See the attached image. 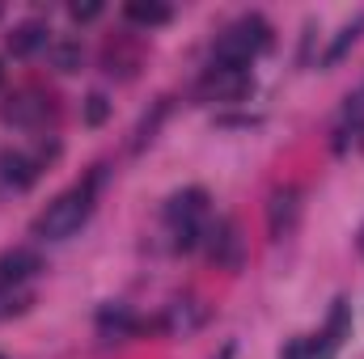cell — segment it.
Here are the masks:
<instances>
[{
    "label": "cell",
    "instance_id": "1",
    "mask_svg": "<svg viewBox=\"0 0 364 359\" xmlns=\"http://www.w3.org/2000/svg\"><path fill=\"white\" fill-rule=\"evenodd\" d=\"M90 211H93V182H85V186L64 190L55 203H47V211L34 216L30 233L38 241H68L73 233H81V224L90 220Z\"/></svg>",
    "mask_w": 364,
    "mask_h": 359
},
{
    "label": "cell",
    "instance_id": "2",
    "mask_svg": "<svg viewBox=\"0 0 364 359\" xmlns=\"http://www.w3.org/2000/svg\"><path fill=\"white\" fill-rule=\"evenodd\" d=\"M267 47H272V26L259 13H250V17L233 21L216 38V60L212 64H220V68H250V60L263 55Z\"/></svg>",
    "mask_w": 364,
    "mask_h": 359
},
{
    "label": "cell",
    "instance_id": "3",
    "mask_svg": "<svg viewBox=\"0 0 364 359\" xmlns=\"http://www.w3.org/2000/svg\"><path fill=\"white\" fill-rule=\"evenodd\" d=\"M203 254L216 263V267L237 270L242 267V237H237V224L233 220H216V224H203V237H199Z\"/></svg>",
    "mask_w": 364,
    "mask_h": 359
},
{
    "label": "cell",
    "instance_id": "4",
    "mask_svg": "<svg viewBox=\"0 0 364 359\" xmlns=\"http://www.w3.org/2000/svg\"><path fill=\"white\" fill-rule=\"evenodd\" d=\"M296 224H301V190L284 186V190H275L272 203H267V228H272L275 241H284V237L296 233Z\"/></svg>",
    "mask_w": 364,
    "mask_h": 359
},
{
    "label": "cell",
    "instance_id": "5",
    "mask_svg": "<svg viewBox=\"0 0 364 359\" xmlns=\"http://www.w3.org/2000/svg\"><path fill=\"white\" fill-rule=\"evenodd\" d=\"M208 93L220 97V101L246 97V93H250V68H220V64H212V72H208Z\"/></svg>",
    "mask_w": 364,
    "mask_h": 359
},
{
    "label": "cell",
    "instance_id": "6",
    "mask_svg": "<svg viewBox=\"0 0 364 359\" xmlns=\"http://www.w3.org/2000/svg\"><path fill=\"white\" fill-rule=\"evenodd\" d=\"M203 321H208V304H199V300H174V304H166V317H161V326L170 334H195Z\"/></svg>",
    "mask_w": 364,
    "mask_h": 359
},
{
    "label": "cell",
    "instance_id": "7",
    "mask_svg": "<svg viewBox=\"0 0 364 359\" xmlns=\"http://www.w3.org/2000/svg\"><path fill=\"white\" fill-rule=\"evenodd\" d=\"M38 178V161L26 153H0V186L9 190H30Z\"/></svg>",
    "mask_w": 364,
    "mask_h": 359
},
{
    "label": "cell",
    "instance_id": "8",
    "mask_svg": "<svg viewBox=\"0 0 364 359\" xmlns=\"http://www.w3.org/2000/svg\"><path fill=\"white\" fill-rule=\"evenodd\" d=\"M38 270V258L30 250H4L0 254V292H17Z\"/></svg>",
    "mask_w": 364,
    "mask_h": 359
},
{
    "label": "cell",
    "instance_id": "9",
    "mask_svg": "<svg viewBox=\"0 0 364 359\" xmlns=\"http://www.w3.org/2000/svg\"><path fill=\"white\" fill-rule=\"evenodd\" d=\"M136 326H140L136 313H132L127 304H119V300L97 309V334H102V338H127V334H136Z\"/></svg>",
    "mask_w": 364,
    "mask_h": 359
},
{
    "label": "cell",
    "instance_id": "10",
    "mask_svg": "<svg viewBox=\"0 0 364 359\" xmlns=\"http://www.w3.org/2000/svg\"><path fill=\"white\" fill-rule=\"evenodd\" d=\"M4 47H9L13 55H34L38 47H51V43H47V26H43V21H21V26H13V30L4 34Z\"/></svg>",
    "mask_w": 364,
    "mask_h": 359
},
{
    "label": "cell",
    "instance_id": "11",
    "mask_svg": "<svg viewBox=\"0 0 364 359\" xmlns=\"http://www.w3.org/2000/svg\"><path fill=\"white\" fill-rule=\"evenodd\" d=\"M343 334H348V300H335L331 321H326V330H322V343H314V359H331L339 351Z\"/></svg>",
    "mask_w": 364,
    "mask_h": 359
},
{
    "label": "cell",
    "instance_id": "12",
    "mask_svg": "<svg viewBox=\"0 0 364 359\" xmlns=\"http://www.w3.org/2000/svg\"><path fill=\"white\" fill-rule=\"evenodd\" d=\"M123 17L136 21V26H144V30H157V26H166L174 17V9L161 4V0H127L123 4Z\"/></svg>",
    "mask_w": 364,
    "mask_h": 359
},
{
    "label": "cell",
    "instance_id": "13",
    "mask_svg": "<svg viewBox=\"0 0 364 359\" xmlns=\"http://www.w3.org/2000/svg\"><path fill=\"white\" fill-rule=\"evenodd\" d=\"M47 55H51V68H55V72H64V77H68V72H77V68L85 64V47H81L77 38H55V43L47 47Z\"/></svg>",
    "mask_w": 364,
    "mask_h": 359
},
{
    "label": "cell",
    "instance_id": "14",
    "mask_svg": "<svg viewBox=\"0 0 364 359\" xmlns=\"http://www.w3.org/2000/svg\"><path fill=\"white\" fill-rule=\"evenodd\" d=\"M360 30H364V17H356V21H348L343 30H339V38L331 43V51H326V60L322 64H339L352 47H356V38H360Z\"/></svg>",
    "mask_w": 364,
    "mask_h": 359
},
{
    "label": "cell",
    "instance_id": "15",
    "mask_svg": "<svg viewBox=\"0 0 364 359\" xmlns=\"http://www.w3.org/2000/svg\"><path fill=\"white\" fill-rule=\"evenodd\" d=\"M166 110H170V106H166V101H157V110H153V118H149V114L140 118V127H136V140H132V148H136V153H140V148H144V144L153 140V131L161 127V118H166Z\"/></svg>",
    "mask_w": 364,
    "mask_h": 359
},
{
    "label": "cell",
    "instance_id": "16",
    "mask_svg": "<svg viewBox=\"0 0 364 359\" xmlns=\"http://www.w3.org/2000/svg\"><path fill=\"white\" fill-rule=\"evenodd\" d=\"M106 114H110L106 93H90V97H85V106H81V118H85L90 127H102V123H106Z\"/></svg>",
    "mask_w": 364,
    "mask_h": 359
},
{
    "label": "cell",
    "instance_id": "17",
    "mask_svg": "<svg viewBox=\"0 0 364 359\" xmlns=\"http://www.w3.org/2000/svg\"><path fill=\"white\" fill-rule=\"evenodd\" d=\"M30 304V296H17V292H0V317H13Z\"/></svg>",
    "mask_w": 364,
    "mask_h": 359
},
{
    "label": "cell",
    "instance_id": "18",
    "mask_svg": "<svg viewBox=\"0 0 364 359\" xmlns=\"http://www.w3.org/2000/svg\"><path fill=\"white\" fill-rule=\"evenodd\" d=\"M68 13H73V21H93V17H102V4H97V0H90V4H73Z\"/></svg>",
    "mask_w": 364,
    "mask_h": 359
},
{
    "label": "cell",
    "instance_id": "19",
    "mask_svg": "<svg viewBox=\"0 0 364 359\" xmlns=\"http://www.w3.org/2000/svg\"><path fill=\"white\" fill-rule=\"evenodd\" d=\"M284 359H314V343H305V338H296L288 351H284Z\"/></svg>",
    "mask_w": 364,
    "mask_h": 359
},
{
    "label": "cell",
    "instance_id": "20",
    "mask_svg": "<svg viewBox=\"0 0 364 359\" xmlns=\"http://www.w3.org/2000/svg\"><path fill=\"white\" fill-rule=\"evenodd\" d=\"M220 359H233V347H225V351H220Z\"/></svg>",
    "mask_w": 364,
    "mask_h": 359
},
{
    "label": "cell",
    "instance_id": "21",
    "mask_svg": "<svg viewBox=\"0 0 364 359\" xmlns=\"http://www.w3.org/2000/svg\"><path fill=\"white\" fill-rule=\"evenodd\" d=\"M0 81H4V68H0Z\"/></svg>",
    "mask_w": 364,
    "mask_h": 359
},
{
    "label": "cell",
    "instance_id": "22",
    "mask_svg": "<svg viewBox=\"0 0 364 359\" xmlns=\"http://www.w3.org/2000/svg\"><path fill=\"white\" fill-rule=\"evenodd\" d=\"M0 359H4V355H0Z\"/></svg>",
    "mask_w": 364,
    "mask_h": 359
}]
</instances>
